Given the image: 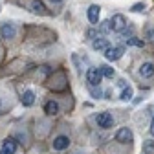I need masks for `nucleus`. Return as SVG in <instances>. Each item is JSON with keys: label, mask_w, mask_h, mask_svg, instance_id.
<instances>
[{"label": "nucleus", "mask_w": 154, "mask_h": 154, "mask_svg": "<svg viewBox=\"0 0 154 154\" xmlns=\"http://www.w3.org/2000/svg\"><path fill=\"white\" fill-rule=\"evenodd\" d=\"M101 79H103V75H101L99 68H90L86 72V81L90 83V86H99L101 85Z\"/></svg>", "instance_id": "1"}, {"label": "nucleus", "mask_w": 154, "mask_h": 154, "mask_svg": "<svg viewBox=\"0 0 154 154\" xmlns=\"http://www.w3.org/2000/svg\"><path fill=\"white\" fill-rule=\"evenodd\" d=\"M95 121H97V125H99L101 128H110V127H114V118H112L110 112H101V114H97Z\"/></svg>", "instance_id": "2"}, {"label": "nucleus", "mask_w": 154, "mask_h": 154, "mask_svg": "<svg viewBox=\"0 0 154 154\" xmlns=\"http://www.w3.org/2000/svg\"><path fill=\"white\" fill-rule=\"evenodd\" d=\"M123 46H118V48H106L105 50V57H106V59L108 61H118V59H121V55H123Z\"/></svg>", "instance_id": "3"}, {"label": "nucleus", "mask_w": 154, "mask_h": 154, "mask_svg": "<svg viewBox=\"0 0 154 154\" xmlns=\"http://www.w3.org/2000/svg\"><path fill=\"white\" fill-rule=\"evenodd\" d=\"M125 26H127V20H125V17H123V15H114V17H112L110 28H112L114 31H118V33H119Z\"/></svg>", "instance_id": "4"}, {"label": "nucleus", "mask_w": 154, "mask_h": 154, "mask_svg": "<svg viewBox=\"0 0 154 154\" xmlns=\"http://www.w3.org/2000/svg\"><path fill=\"white\" fill-rule=\"evenodd\" d=\"M132 138H134L132 132H130V128H127V127H125V128H119L118 134H116V140H118L119 143H130Z\"/></svg>", "instance_id": "5"}, {"label": "nucleus", "mask_w": 154, "mask_h": 154, "mask_svg": "<svg viewBox=\"0 0 154 154\" xmlns=\"http://www.w3.org/2000/svg\"><path fill=\"white\" fill-rule=\"evenodd\" d=\"M68 145H70L68 136H57V138L51 141V147H53L55 150H64V149H68Z\"/></svg>", "instance_id": "6"}, {"label": "nucleus", "mask_w": 154, "mask_h": 154, "mask_svg": "<svg viewBox=\"0 0 154 154\" xmlns=\"http://www.w3.org/2000/svg\"><path fill=\"white\" fill-rule=\"evenodd\" d=\"M140 75L143 77V79H150V77L154 75V64L152 63H143L140 66Z\"/></svg>", "instance_id": "7"}, {"label": "nucleus", "mask_w": 154, "mask_h": 154, "mask_svg": "<svg viewBox=\"0 0 154 154\" xmlns=\"http://www.w3.org/2000/svg\"><path fill=\"white\" fill-rule=\"evenodd\" d=\"M15 35H17L15 24H11V22H6V24L2 26V37L9 41V38H15Z\"/></svg>", "instance_id": "8"}, {"label": "nucleus", "mask_w": 154, "mask_h": 154, "mask_svg": "<svg viewBox=\"0 0 154 154\" xmlns=\"http://www.w3.org/2000/svg\"><path fill=\"white\" fill-rule=\"evenodd\" d=\"M2 150H4L6 154H15V152H17V141H15L13 138L4 140V143H2Z\"/></svg>", "instance_id": "9"}, {"label": "nucleus", "mask_w": 154, "mask_h": 154, "mask_svg": "<svg viewBox=\"0 0 154 154\" xmlns=\"http://www.w3.org/2000/svg\"><path fill=\"white\" fill-rule=\"evenodd\" d=\"M88 20L92 24H97V20H99V6H90L88 8Z\"/></svg>", "instance_id": "10"}, {"label": "nucleus", "mask_w": 154, "mask_h": 154, "mask_svg": "<svg viewBox=\"0 0 154 154\" xmlns=\"http://www.w3.org/2000/svg\"><path fill=\"white\" fill-rule=\"evenodd\" d=\"M44 112L48 116H55V114H59V103L57 101H48L44 105Z\"/></svg>", "instance_id": "11"}, {"label": "nucleus", "mask_w": 154, "mask_h": 154, "mask_svg": "<svg viewBox=\"0 0 154 154\" xmlns=\"http://www.w3.org/2000/svg\"><path fill=\"white\" fill-rule=\"evenodd\" d=\"M33 103H35V94H33L31 90L24 92V94H22V105H24V106H31Z\"/></svg>", "instance_id": "12"}, {"label": "nucleus", "mask_w": 154, "mask_h": 154, "mask_svg": "<svg viewBox=\"0 0 154 154\" xmlns=\"http://www.w3.org/2000/svg\"><path fill=\"white\" fill-rule=\"evenodd\" d=\"M108 46H110V44H108L106 38H95V41L92 42V48H94V50H97V51H99V50H106Z\"/></svg>", "instance_id": "13"}, {"label": "nucleus", "mask_w": 154, "mask_h": 154, "mask_svg": "<svg viewBox=\"0 0 154 154\" xmlns=\"http://www.w3.org/2000/svg\"><path fill=\"white\" fill-rule=\"evenodd\" d=\"M123 41L127 42V46H136V48H143L145 42L141 41V38H136V37H128V38H123Z\"/></svg>", "instance_id": "14"}, {"label": "nucleus", "mask_w": 154, "mask_h": 154, "mask_svg": "<svg viewBox=\"0 0 154 154\" xmlns=\"http://www.w3.org/2000/svg\"><path fill=\"white\" fill-rule=\"evenodd\" d=\"M99 72H101V75H103V77H108V79H112V77H114V68H110L108 64L99 66Z\"/></svg>", "instance_id": "15"}, {"label": "nucleus", "mask_w": 154, "mask_h": 154, "mask_svg": "<svg viewBox=\"0 0 154 154\" xmlns=\"http://www.w3.org/2000/svg\"><path fill=\"white\" fill-rule=\"evenodd\" d=\"M33 11L35 13H46V8L41 0H33Z\"/></svg>", "instance_id": "16"}, {"label": "nucleus", "mask_w": 154, "mask_h": 154, "mask_svg": "<svg viewBox=\"0 0 154 154\" xmlns=\"http://www.w3.org/2000/svg\"><path fill=\"white\" fill-rule=\"evenodd\" d=\"M132 94H134V92H132V88H130V86H127V88L121 92V99H123V101H130V99H132Z\"/></svg>", "instance_id": "17"}, {"label": "nucleus", "mask_w": 154, "mask_h": 154, "mask_svg": "<svg viewBox=\"0 0 154 154\" xmlns=\"http://www.w3.org/2000/svg\"><path fill=\"white\" fill-rule=\"evenodd\" d=\"M110 29H112V28H110V20H105V22H101V26H99V31H101L103 35H106Z\"/></svg>", "instance_id": "18"}, {"label": "nucleus", "mask_w": 154, "mask_h": 154, "mask_svg": "<svg viewBox=\"0 0 154 154\" xmlns=\"http://www.w3.org/2000/svg\"><path fill=\"white\" fill-rule=\"evenodd\" d=\"M143 150L147 152V154H150V152H154V141H145V145H143Z\"/></svg>", "instance_id": "19"}, {"label": "nucleus", "mask_w": 154, "mask_h": 154, "mask_svg": "<svg viewBox=\"0 0 154 154\" xmlns=\"http://www.w3.org/2000/svg\"><path fill=\"white\" fill-rule=\"evenodd\" d=\"M145 9V6L143 4H136V6H132V11H143Z\"/></svg>", "instance_id": "20"}, {"label": "nucleus", "mask_w": 154, "mask_h": 154, "mask_svg": "<svg viewBox=\"0 0 154 154\" xmlns=\"http://www.w3.org/2000/svg\"><path fill=\"white\" fill-rule=\"evenodd\" d=\"M95 35H97V31H95V29H88V31H86V37H88V38H94Z\"/></svg>", "instance_id": "21"}, {"label": "nucleus", "mask_w": 154, "mask_h": 154, "mask_svg": "<svg viewBox=\"0 0 154 154\" xmlns=\"http://www.w3.org/2000/svg\"><path fill=\"white\" fill-rule=\"evenodd\" d=\"M147 38H150L154 42V29H147Z\"/></svg>", "instance_id": "22"}, {"label": "nucleus", "mask_w": 154, "mask_h": 154, "mask_svg": "<svg viewBox=\"0 0 154 154\" xmlns=\"http://www.w3.org/2000/svg\"><path fill=\"white\" fill-rule=\"evenodd\" d=\"M150 134L154 136V118H152V123H150Z\"/></svg>", "instance_id": "23"}, {"label": "nucleus", "mask_w": 154, "mask_h": 154, "mask_svg": "<svg viewBox=\"0 0 154 154\" xmlns=\"http://www.w3.org/2000/svg\"><path fill=\"white\" fill-rule=\"evenodd\" d=\"M50 2H51V4H61L63 0H50Z\"/></svg>", "instance_id": "24"}, {"label": "nucleus", "mask_w": 154, "mask_h": 154, "mask_svg": "<svg viewBox=\"0 0 154 154\" xmlns=\"http://www.w3.org/2000/svg\"><path fill=\"white\" fill-rule=\"evenodd\" d=\"M0 154H6V152H4V150H0Z\"/></svg>", "instance_id": "25"}, {"label": "nucleus", "mask_w": 154, "mask_h": 154, "mask_svg": "<svg viewBox=\"0 0 154 154\" xmlns=\"http://www.w3.org/2000/svg\"><path fill=\"white\" fill-rule=\"evenodd\" d=\"M0 106H2V101H0Z\"/></svg>", "instance_id": "26"}]
</instances>
